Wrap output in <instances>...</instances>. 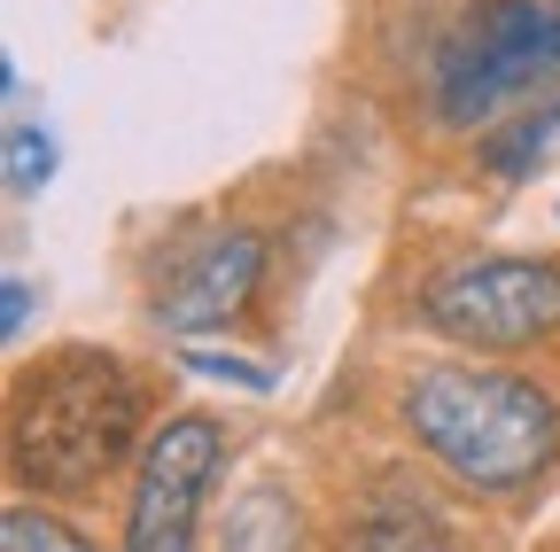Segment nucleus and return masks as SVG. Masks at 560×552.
I'll use <instances>...</instances> for the list:
<instances>
[{
	"instance_id": "9",
	"label": "nucleus",
	"mask_w": 560,
	"mask_h": 552,
	"mask_svg": "<svg viewBox=\"0 0 560 552\" xmlns=\"http://www.w3.org/2000/svg\"><path fill=\"white\" fill-rule=\"evenodd\" d=\"M0 544L9 552H94L79 529H70L62 514H47V498L32 506V498H16L9 506V521H0Z\"/></svg>"
},
{
	"instance_id": "2",
	"label": "nucleus",
	"mask_w": 560,
	"mask_h": 552,
	"mask_svg": "<svg viewBox=\"0 0 560 552\" xmlns=\"http://www.w3.org/2000/svg\"><path fill=\"white\" fill-rule=\"evenodd\" d=\"M397 428L412 451H429L467 498L506 506L552 474L560 459V404L537 374L429 359L397 381Z\"/></svg>"
},
{
	"instance_id": "8",
	"label": "nucleus",
	"mask_w": 560,
	"mask_h": 552,
	"mask_svg": "<svg viewBox=\"0 0 560 552\" xmlns=\"http://www.w3.org/2000/svg\"><path fill=\"white\" fill-rule=\"evenodd\" d=\"M552 132H560V94L545 86V94H529L522 109H506L499 125H490L482 141H475V156H482V172H499V179L514 187V179H529V164L545 156Z\"/></svg>"
},
{
	"instance_id": "1",
	"label": "nucleus",
	"mask_w": 560,
	"mask_h": 552,
	"mask_svg": "<svg viewBox=\"0 0 560 552\" xmlns=\"http://www.w3.org/2000/svg\"><path fill=\"white\" fill-rule=\"evenodd\" d=\"M149 389L117 351L55 342L9 381V474L47 506H79L149 444Z\"/></svg>"
},
{
	"instance_id": "6",
	"label": "nucleus",
	"mask_w": 560,
	"mask_h": 552,
	"mask_svg": "<svg viewBox=\"0 0 560 552\" xmlns=\"http://www.w3.org/2000/svg\"><path fill=\"white\" fill-rule=\"evenodd\" d=\"M265 289V234L242 219H202L187 234H172L149 265V319L179 342H202L234 327Z\"/></svg>"
},
{
	"instance_id": "4",
	"label": "nucleus",
	"mask_w": 560,
	"mask_h": 552,
	"mask_svg": "<svg viewBox=\"0 0 560 552\" xmlns=\"http://www.w3.org/2000/svg\"><path fill=\"white\" fill-rule=\"evenodd\" d=\"M412 319L459 342L475 359H514L560 334V257H522V249H467L436 265L412 296Z\"/></svg>"
},
{
	"instance_id": "11",
	"label": "nucleus",
	"mask_w": 560,
	"mask_h": 552,
	"mask_svg": "<svg viewBox=\"0 0 560 552\" xmlns=\"http://www.w3.org/2000/svg\"><path fill=\"white\" fill-rule=\"evenodd\" d=\"M187 366H195V374H210V381H242V389H257V397L272 389V374H265V366L226 359V351H187Z\"/></svg>"
},
{
	"instance_id": "5",
	"label": "nucleus",
	"mask_w": 560,
	"mask_h": 552,
	"mask_svg": "<svg viewBox=\"0 0 560 552\" xmlns=\"http://www.w3.org/2000/svg\"><path fill=\"white\" fill-rule=\"evenodd\" d=\"M226 474V421L164 412L132 459L117 552H202V498Z\"/></svg>"
},
{
	"instance_id": "3",
	"label": "nucleus",
	"mask_w": 560,
	"mask_h": 552,
	"mask_svg": "<svg viewBox=\"0 0 560 552\" xmlns=\"http://www.w3.org/2000/svg\"><path fill=\"white\" fill-rule=\"evenodd\" d=\"M412 102L420 125L482 141L506 109L560 79V24L552 0H452L412 39Z\"/></svg>"
},
{
	"instance_id": "12",
	"label": "nucleus",
	"mask_w": 560,
	"mask_h": 552,
	"mask_svg": "<svg viewBox=\"0 0 560 552\" xmlns=\"http://www.w3.org/2000/svg\"><path fill=\"white\" fill-rule=\"evenodd\" d=\"M24 319H32V281H24V272H9V289H0V334H24Z\"/></svg>"
},
{
	"instance_id": "13",
	"label": "nucleus",
	"mask_w": 560,
	"mask_h": 552,
	"mask_svg": "<svg viewBox=\"0 0 560 552\" xmlns=\"http://www.w3.org/2000/svg\"><path fill=\"white\" fill-rule=\"evenodd\" d=\"M552 24H560V0H552Z\"/></svg>"
},
{
	"instance_id": "7",
	"label": "nucleus",
	"mask_w": 560,
	"mask_h": 552,
	"mask_svg": "<svg viewBox=\"0 0 560 552\" xmlns=\"http://www.w3.org/2000/svg\"><path fill=\"white\" fill-rule=\"evenodd\" d=\"M335 552H459V537L444 529V514L429 498H412L405 482H374V491L350 506Z\"/></svg>"
},
{
	"instance_id": "10",
	"label": "nucleus",
	"mask_w": 560,
	"mask_h": 552,
	"mask_svg": "<svg viewBox=\"0 0 560 552\" xmlns=\"http://www.w3.org/2000/svg\"><path fill=\"white\" fill-rule=\"evenodd\" d=\"M0 164H9V195H39V187L55 179V141H47L32 117H16V125H9V149H0Z\"/></svg>"
}]
</instances>
